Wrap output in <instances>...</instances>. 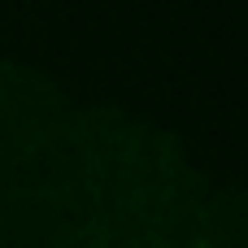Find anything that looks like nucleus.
<instances>
[]
</instances>
